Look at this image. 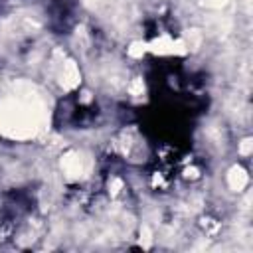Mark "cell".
<instances>
[{
  "label": "cell",
  "mask_w": 253,
  "mask_h": 253,
  "mask_svg": "<svg viewBox=\"0 0 253 253\" xmlns=\"http://www.w3.org/2000/svg\"><path fill=\"white\" fill-rule=\"evenodd\" d=\"M142 91H144V83H142V79H140V77H134V79L130 81V85H128V93L134 95V97H138Z\"/></svg>",
  "instance_id": "8992f818"
},
{
  "label": "cell",
  "mask_w": 253,
  "mask_h": 253,
  "mask_svg": "<svg viewBox=\"0 0 253 253\" xmlns=\"http://www.w3.org/2000/svg\"><path fill=\"white\" fill-rule=\"evenodd\" d=\"M251 150H253V140H251V138H245V140L239 144V152H241L243 156H247Z\"/></svg>",
  "instance_id": "9c48e42d"
},
{
  "label": "cell",
  "mask_w": 253,
  "mask_h": 253,
  "mask_svg": "<svg viewBox=\"0 0 253 253\" xmlns=\"http://www.w3.org/2000/svg\"><path fill=\"white\" fill-rule=\"evenodd\" d=\"M144 51H146V43H142V42H134V43L128 47V55H130V57H142Z\"/></svg>",
  "instance_id": "52a82bcc"
},
{
  "label": "cell",
  "mask_w": 253,
  "mask_h": 253,
  "mask_svg": "<svg viewBox=\"0 0 253 253\" xmlns=\"http://www.w3.org/2000/svg\"><path fill=\"white\" fill-rule=\"evenodd\" d=\"M186 176H188V178H196V176H198V170H196V168H188V170H186Z\"/></svg>",
  "instance_id": "7c38bea8"
},
{
  "label": "cell",
  "mask_w": 253,
  "mask_h": 253,
  "mask_svg": "<svg viewBox=\"0 0 253 253\" xmlns=\"http://www.w3.org/2000/svg\"><path fill=\"white\" fill-rule=\"evenodd\" d=\"M204 4H206L208 8H213V10H219V8H223V6L227 4V0H204Z\"/></svg>",
  "instance_id": "8fae6325"
},
{
  "label": "cell",
  "mask_w": 253,
  "mask_h": 253,
  "mask_svg": "<svg viewBox=\"0 0 253 253\" xmlns=\"http://www.w3.org/2000/svg\"><path fill=\"white\" fill-rule=\"evenodd\" d=\"M150 243H152V233H150V229L146 225H142V229H140V245L144 249H148Z\"/></svg>",
  "instance_id": "ba28073f"
},
{
  "label": "cell",
  "mask_w": 253,
  "mask_h": 253,
  "mask_svg": "<svg viewBox=\"0 0 253 253\" xmlns=\"http://www.w3.org/2000/svg\"><path fill=\"white\" fill-rule=\"evenodd\" d=\"M227 184L233 192H239L247 186V172L241 166H231L227 172Z\"/></svg>",
  "instance_id": "277c9868"
},
{
  "label": "cell",
  "mask_w": 253,
  "mask_h": 253,
  "mask_svg": "<svg viewBox=\"0 0 253 253\" xmlns=\"http://www.w3.org/2000/svg\"><path fill=\"white\" fill-rule=\"evenodd\" d=\"M61 170L67 178H79L83 174V158L79 152H67L61 158Z\"/></svg>",
  "instance_id": "7a4b0ae2"
},
{
  "label": "cell",
  "mask_w": 253,
  "mask_h": 253,
  "mask_svg": "<svg viewBox=\"0 0 253 253\" xmlns=\"http://www.w3.org/2000/svg\"><path fill=\"white\" fill-rule=\"evenodd\" d=\"M182 43H184L186 51H196L202 43V34L198 30H186L184 38H182Z\"/></svg>",
  "instance_id": "5b68a950"
},
{
  "label": "cell",
  "mask_w": 253,
  "mask_h": 253,
  "mask_svg": "<svg viewBox=\"0 0 253 253\" xmlns=\"http://www.w3.org/2000/svg\"><path fill=\"white\" fill-rule=\"evenodd\" d=\"M45 123V105L28 81L14 83V91L0 103V132L26 140L36 136Z\"/></svg>",
  "instance_id": "6da1fadb"
},
{
  "label": "cell",
  "mask_w": 253,
  "mask_h": 253,
  "mask_svg": "<svg viewBox=\"0 0 253 253\" xmlns=\"http://www.w3.org/2000/svg\"><path fill=\"white\" fill-rule=\"evenodd\" d=\"M79 69L75 65L73 59H67L63 65H61V73H59V83L63 89H73L79 85Z\"/></svg>",
  "instance_id": "3957f363"
},
{
  "label": "cell",
  "mask_w": 253,
  "mask_h": 253,
  "mask_svg": "<svg viewBox=\"0 0 253 253\" xmlns=\"http://www.w3.org/2000/svg\"><path fill=\"white\" fill-rule=\"evenodd\" d=\"M121 188H123V180H121V178H113V180H111V184H109L111 194H113V196H115V194H119V192H121Z\"/></svg>",
  "instance_id": "30bf717a"
}]
</instances>
